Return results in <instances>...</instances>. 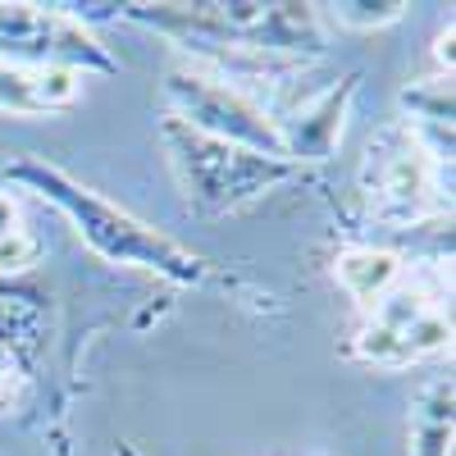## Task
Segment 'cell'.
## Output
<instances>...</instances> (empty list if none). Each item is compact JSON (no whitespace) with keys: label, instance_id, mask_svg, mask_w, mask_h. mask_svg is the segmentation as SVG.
<instances>
[{"label":"cell","instance_id":"obj_2","mask_svg":"<svg viewBox=\"0 0 456 456\" xmlns=\"http://www.w3.org/2000/svg\"><path fill=\"white\" fill-rule=\"evenodd\" d=\"M5 183H19L28 192H37L46 206H55L73 233H78L101 260L110 265H128V270H146L156 279H169L178 288H192L201 283L206 270V256H197L192 247H183L178 238L160 233L156 224L137 219L133 210H124L119 201H110L92 187H83L73 174H64L60 165L42 160V156H19L5 165Z\"/></svg>","mask_w":456,"mask_h":456},{"label":"cell","instance_id":"obj_6","mask_svg":"<svg viewBox=\"0 0 456 456\" xmlns=\"http://www.w3.org/2000/svg\"><path fill=\"white\" fill-rule=\"evenodd\" d=\"M452 352V320L438 306V292L393 283L370 306V320L352 338V356L370 365H415Z\"/></svg>","mask_w":456,"mask_h":456},{"label":"cell","instance_id":"obj_11","mask_svg":"<svg viewBox=\"0 0 456 456\" xmlns=\"http://www.w3.org/2000/svg\"><path fill=\"white\" fill-rule=\"evenodd\" d=\"M452 402H456L452 379H429L415 393L406 456H452Z\"/></svg>","mask_w":456,"mask_h":456},{"label":"cell","instance_id":"obj_3","mask_svg":"<svg viewBox=\"0 0 456 456\" xmlns=\"http://www.w3.org/2000/svg\"><path fill=\"white\" fill-rule=\"evenodd\" d=\"M160 137L169 151L174 178L183 187V201L201 219L233 215V210L251 206L256 197H265L270 187L297 178L292 160H274V156H260V151L192 133L174 119H160Z\"/></svg>","mask_w":456,"mask_h":456},{"label":"cell","instance_id":"obj_4","mask_svg":"<svg viewBox=\"0 0 456 456\" xmlns=\"http://www.w3.org/2000/svg\"><path fill=\"white\" fill-rule=\"evenodd\" d=\"M160 96H165V110H169L165 119L192 128V133H206V137H219V142H233V146H247V151H260V156L283 160L274 110H265V101L233 87L228 78H219V73H210L201 64H174V69H165Z\"/></svg>","mask_w":456,"mask_h":456},{"label":"cell","instance_id":"obj_1","mask_svg":"<svg viewBox=\"0 0 456 456\" xmlns=\"http://www.w3.org/2000/svg\"><path fill=\"white\" fill-rule=\"evenodd\" d=\"M114 19L174 37L183 51H256L274 60H320L329 51L324 14L306 0H160L119 5Z\"/></svg>","mask_w":456,"mask_h":456},{"label":"cell","instance_id":"obj_12","mask_svg":"<svg viewBox=\"0 0 456 456\" xmlns=\"http://www.w3.org/2000/svg\"><path fill=\"white\" fill-rule=\"evenodd\" d=\"M333 279H338V288L347 292L352 301L374 306V301L402 279V260L393 251H384V247H352V251L338 256Z\"/></svg>","mask_w":456,"mask_h":456},{"label":"cell","instance_id":"obj_16","mask_svg":"<svg viewBox=\"0 0 456 456\" xmlns=\"http://www.w3.org/2000/svg\"><path fill=\"white\" fill-rule=\"evenodd\" d=\"M19 206H14V197L10 192H0V238H10V233H19Z\"/></svg>","mask_w":456,"mask_h":456},{"label":"cell","instance_id":"obj_13","mask_svg":"<svg viewBox=\"0 0 456 456\" xmlns=\"http://www.w3.org/2000/svg\"><path fill=\"white\" fill-rule=\"evenodd\" d=\"M324 10L347 32H379V28H393L411 5L406 0H338V5H324Z\"/></svg>","mask_w":456,"mask_h":456},{"label":"cell","instance_id":"obj_8","mask_svg":"<svg viewBox=\"0 0 456 456\" xmlns=\"http://www.w3.org/2000/svg\"><path fill=\"white\" fill-rule=\"evenodd\" d=\"M356 87H361V73H342L333 87L301 101L292 114H274L283 160H292L297 169L306 160H329L342 142V128H347V110L356 101Z\"/></svg>","mask_w":456,"mask_h":456},{"label":"cell","instance_id":"obj_10","mask_svg":"<svg viewBox=\"0 0 456 456\" xmlns=\"http://www.w3.org/2000/svg\"><path fill=\"white\" fill-rule=\"evenodd\" d=\"M46 338V301L32 288H0V352L32 365Z\"/></svg>","mask_w":456,"mask_h":456},{"label":"cell","instance_id":"obj_15","mask_svg":"<svg viewBox=\"0 0 456 456\" xmlns=\"http://www.w3.org/2000/svg\"><path fill=\"white\" fill-rule=\"evenodd\" d=\"M23 388H28V365L0 352V415H10L23 402Z\"/></svg>","mask_w":456,"mask_h":456},{"label":"cell","instance_id":"obj_7","mask_svg":"<svg viewBox=\"0 0 456 456\" xmlns=\"http://www.w3.org/2000/svg\"><path fill=\"white\" fill-rule=\"evenodd\" d=\"M0 60L19 69L60 64L78 73H119L110 46L64 5H0Z\"/></svg>","mask_w":456,"mask_h":456},{"label":"cell","instance_id":"obj_14","mask_svg":"<svg viewBox=\"0 0 456 456\" xmlns=\"http://www.w3.org/2000/svg\"><path fill=\"white\" fill-rule=\"evenodd\" d=\"M37 260H42V242H37L28 228L0 238V274H23V270H32Z\"/></svg>","mask_w":456,"mask_h":456},{"label":"cell","instance_id":"obj_17","mask_svg":"<svg viewBox=\"0 0 456 456\" xmlns=\"http://www.w3.org/2000/svg\"><path fill=\"white\" fill-rule=\"evenodd\" d=\"M124 456H133V452H128V447H124Z\"/></svg>","mask_w":456,"mask_h":456},{"label":"cell","instance_id":"obj_5","mask_svg":"<svg viewBox=\"0 0 456 456\" xmlns=\"http://www.w3.org/2000/svg\"><path fill=\"white\" fill-rule=\"evenodd\" d=\"M361 192L370 201V215L388 228H420L425 219L443 215L452 219V201L438 192V165L406 124L370 137L361 160Z\"/></svg>","mask_w":456,"mask_h":456},{"label":"cell","instance_id":"obj_9","mask_svg":"<svg viewBox=\"0 0 456 456\" xmlns=\"http://www.w3.org/2000/svg\"><path fill=\"white\" fill-rule=\"evenodd\" d=\"M83 96V73L78 69H19L0 60V114L10 119H37V114L69 110Z\"/></svg>","mask_w":456,"mask_h":456}]
</instances>
